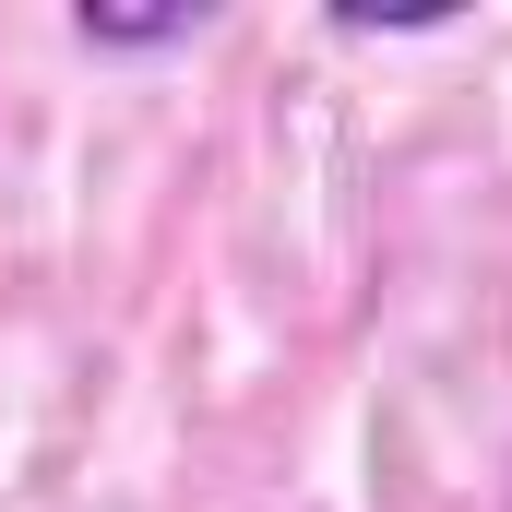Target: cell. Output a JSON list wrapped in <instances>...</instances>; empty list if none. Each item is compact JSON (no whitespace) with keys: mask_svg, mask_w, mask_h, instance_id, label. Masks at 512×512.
I'll use <instances>...</instances> for the list:
<instances>
[{"mask_svg":"<svg viewBox=\"0 0 512 512\" xmlns=\"http://www.w3.org/2000/svg\"><path fill=\"white\" fill-rule=\"evenodd\" d=\"M203 24H215L203 0H167V12H108V0H84V12H72L84 48H179V36H203Z\"/></svg>","mask_w":512,"mask_h":512,"instance_id":"obj_1","label":"cell"}]
</instances>
